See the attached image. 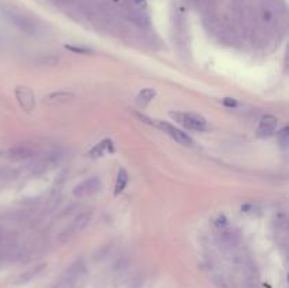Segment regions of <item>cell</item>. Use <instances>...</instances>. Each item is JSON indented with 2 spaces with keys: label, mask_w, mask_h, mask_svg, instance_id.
I'll return each mask as SVG.
<instances>
[{
  "label": "cell",
  "mask_w": 289,
  "mask_h": 288,
  "mask_svg": "<svg viewBox=\"0 0 289 288\" xmlns=\"http://www.w3.org/2000/svg\"><path fill=\"white\" fill-rule=\"evenodd\" d=\"M247 288H258V287L256 285V282H254V281H250V282L247 284Z\"/></svg>",
  "instance_id": "18"
},
{
  "label": "cell",
  "mask_w": 289,
  "mask_h": 288,
  "mask_svg": "<svg viewBox=\"0 0 289 288\" xmlns=\"http://www.w3.org/2000/svg\"><path fill=\"white\" fill-rule=\"evenodd\" d=\"M6 156H8V160H12L14 163H23V161H27L36 156V150L30 146L17 144L14 147L8 148Z\"/></svg>",
  "instance_id": "6"
},
{
  "label": "cell",
  "mask_w": 289,
  "mask_h": 288,
  "mask_svg": "<svg viewBox=\"0 0 289 288\" xmlns=\"http://www.w3.org/2000/svg\"><path fill=\"white\" fill-rule=\"evenodd\" d=\"M86 277V267L84 261H76L65 271L61 280L55 284L54 288H82Z\"/></svg>",
  "instance_id": "1"
},
{
  "label": "cell",
  "mask_w": 289,
  "mask_h": 288,
  "mask_svg": "<svg viewBox=\"0 0 289 288\" xmlns=\"http://www.w3.org/2000/svg\"><path fill=\"white\" fill-rule=\"evenodd\" d=\"M16 96L17 101L20 103V106L24 110L30 112L34 109V105H36V99H34V94H32V89L26 88V86H18L16 89Z\"/></svg>",
  "instance_id": "7"
},
{
  "label": "cell",
  "mask_w": 289,
  "mask_h": 288,
  "mask_svg": "<svg viewBox=\"0 0 289 288\" xmlns=\"http://www.w3.org/2000/svg\"><path fill=\"white\" fill-rule=\"evenodd\" d=\"M0 177L3 179H12L16 177V171L14 170H12V168H8V167H4L2 171H0Z\"/></svg>",
  "instance_id": "14"
},
{
  "label": "cell",
  "mask_w": 289,
  "mask_h": 288,
  "mask_svg": "<svg viewBox=\"0 0 289 288\" xmlns=\"http://www.w3.org/2000/svg\"><path fill=\"white\" fill-rule=\"evenodd\" d=\"M90 219H92V210H86V212L79 213L78 216L70 222V226L64 230L62 233L60 234V241L70 240V237L80 233L86 226L89 225Z\"/></svg>",
  "instance_id": "3"
},
{
  "label": "cell",
  "mask_w": 289,
  "mask_h": 288,
  "mask_svg": "<svg viewBox=\"0 0 289 288\" xmlns=\"http://www.w3.org/2000/svg\"><path fill=\"white\" fill-rule=\"evenodd\" d=\"M128 182V174L124 168H120L118 172V179H116V185H114V195H118L123 192V189Z\"/></svg>",
  "instance_id": "11"
},
{
  "label": "cell",
  "mask_w": 289,
  "mask_h": 288,
  "mask_svg": "<svg viewBox=\"0 0 289 288\" xmlns=\"http://www.w3.org/2000/svg\"><path fill=\"white\" fill-rule=\"evenodd\" d=\"M156 96V92L151 88H146L142 89L140 94H138V101L142 102V103H147V102H151Z\"/></svg>",
  "instance_id": "12"
},
{
  "label": "cell",
  "mask_w": 289,
  "mask_h": 288,
  "mask_svg": "<svg viewBox=\"0 0 289 288\" xmlns=\"http://www.w3.org/2000/svg\"><path fill=\"white\" fill-rule=\"evenodd\" d=\"M219 241L223 247L233 249V247L237 246V243H238V234L233 232V230H224V232L220 233Z\"/></svg>",
  "instance_id": "9"
},
{
  "label": "cell",
  "mask_w": 289,
  "mask_h": 288,
  "mask_svg": "<svg viewBox=\"0 0 289 288\" xmlns=\"http://www.w3.org/2000/svg\"><path fill=\"white\" fill-rule=\"evenodd\" d=\"M156 126H158L162 132H165V134H168L171 139H174L176 143H180L182 146H194L192 137L188 136L186 133L180 130L178 127L170 125V123H165V122H161V120H156Z\"/></svg>",
  "instance_id": "5"
},
{
  "label": "cell",
  "mask_w": 289,
  "mask_h": 288,
  "mask_svg": "<svg viewBox=\"0 0 289 288\" xmlns=\"http://www.w3.org/2000/svg\"><path fill=\"white\" fill-rule=\"evenodd\" d=\"M276 125H278L276 117L272 116V115H266V116H264L260 120L257 134L260 137H270L276 130Z\"/></svg>",
  "instance_id": "8"
},
{
  "label": "cell",
  "mask_w": 289,
  "mask_h": 288,
  "mask_svg": "<svg viewBox=\"0 0 289 288\" xmlns=\"http://www.w3.org/2000/svg\"><path fill=\"white\" fill-rule=\"evenodd\" d=\"M272 12L271 10H268V9H266L264 10V13H262V19H264V22H266V24H270L271 22H272Z\"/></svg>",
  "instance_id": "16"
},
{
  "label": "cell",
  "mask_w": 289,
  "mask_h": 288,
  "mask_svg": "<svg viewBox=\"0 0 289 288\" xmlns=\"http://www.w3.org/2000/svg\"><path fill=\"white\" fill-rule=\"evenodd\" d=\"M171 117L178 122L180 125H182L184 127H186L189 130H196V132H204L208 129V122L204 116L198 115V113H180V112H176V113H171Z\"/></svg>",
  "instance_id": "2"
},
{
  "label": "cell",
  "mask_w": 289,
  "mask_h": 288,
  "mask_svg": "<svg viewBox=\"0 0 289 288\" xmlns=\"http://www.w3.org/2000/svg\"><path fill=\"white\" fill-rule=\"evenodd\" d=\"M74 98V94H70V92H65V94H62V92H60V94H52L51 96H50V101H68V99H72Z\"/></svg>",
  "instance_id": "13"
},
{
  "label": "cell",
  "mask_w": 289,
  "mask_h": 288,
  "mask_svg": "<svg viewBox=\"0 0 289 288\" xmlns=\"http://www.w3.org/2000/svg\"><path fill=\"white\" fill-rule=\"evenodd\" d=\"M278 137H280V141L282 143V146H286V143H288V127H285L282 132L278 133Z\"/></svg>",
  "instance_id": "15"
},
{
  "label": "cell",
  "mask_w": 289,
  "mask_h": 288,
  "mask_svg": "<svg viewBox=\"0 0 289 288\" xmlns=\"http://www.w3.org/2000/svg\"><path fill=\"white\" fill-rule=\"evenodd\" d=\"M224 105H227V106H234L236 102L234 101H228V99H226V101H224Z\"/></svg>",
  "instance_id": "17"
},
{
  "label": "cell",
  "mask_w": 289,
  "mask_h": 288,
  "mask_svg": "<svg viewBox=\"0 0 289 288\" xmlns=\"http://www.w3.org/2000/svg\"><path fill=\"white\" fill-rule=\"evenodd\" d=\"M44 268H46V264L36 265V267H32L30 270L24 271L23 274L17 278V281H18V282H28V281L34 280L38 274H41V272L44 271Z\"/></svg>",
  "instance_id": "10"
},
{
  "label": "cell",
  "mask_w": 289,
  "mask_h": 288,
  "mask_svg": "<svg viewBox=\"0 0 289 288\" xmlns=\"http://www.w3.org/2000/svg\"><path fill=\"white\" fill-rule=\"evenodd\" d=\"M102 189V182L98 177H90V178L82 181L80 184H78L76 187L74 188L72 194L75 198L78 199H85V198H89V196H94L99 191Z\"/></svg>",
  "instance_id": "4"
}]
</instances>
